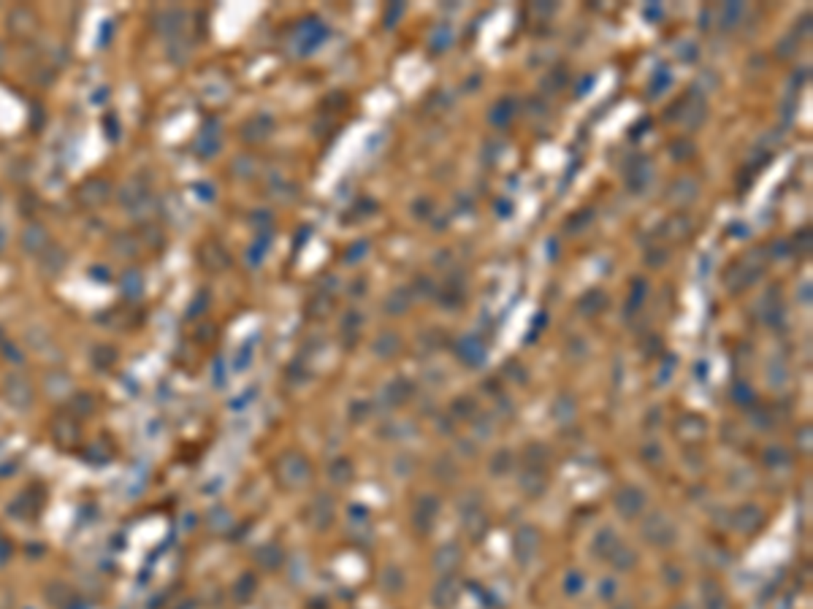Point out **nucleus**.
<instances>
[{
	"mask_svg": "<svg viewBox=\"0 0 813 609\" xmlns=\"http://www.w3.org/2000/svg\"><path fill=\"white\" fill-rule=\"evenodd\" d=\"M616 507L624 518H634L637 512H642L645 507V496L637 490V487H624L618 496H616Z\"/></svg>",
	"mask_w": 813,
	"mask_h": 609,
	"instance_id": "f257e3e1",
	"label": "nucleus"
},
{
	"mask_svg": "<svg viewBox=\"0 0 813 609\" xmlns=\"http://www.w3.org/2000/svg\"><path fill=\"white\" fill-rule=\"evenodd\" d=\"M642 536H645V539H651V542H656L659 547H664V544H667V542L675 536V531H673V525L664 520L662 515H656V518H653V522H651V520L645 522V528H642Z\"/></svg>",
	"mask_w": 813,
	"mask_h": 609,
	"instance_id": "f03ea898",
	"label": "nucleus"
},
{
	"mask_svg": "<svg viewBox=\"0 0 813 609\" xmlns=\"http://www.w3.org/2000/svg\"><path fill=\"white\" fill-rule=\"evenodd\" d=\"M437 515V498H423L415 509V522L420 525V520H434Z\"/></svg>",
	"mask_w": 813,
	"mask_h": 609,
	"instance_id": "7ed1b4c3",
	"label": "nucleus"
}]
</instances>
